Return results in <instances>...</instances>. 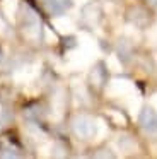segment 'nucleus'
Listing matches in <instances>:
<instances>
[{
    "label": "nucleus",
    "mask_w": 157,
    "mask_h": 159,
    "mask_svg": "<svg viewBox=\"0 0 157 159\" xmlns=\"http://www.w3.org/2000/svg\"><path fill=\"white\" fill-rule=\"evenodd\" d=\"M149 2H150V4L154 5V7H157V0H149Z\"/></svg>",
    "instance_id": "9"
},
{
    "label": "nucleus",
    "mask_w": 157,
    "mask_h": 159,
    "mask_svg": "<svg viewBox=\"0 0 157 159\" xmlns=\"http://www.w3.org/2000/svg\"><path fill=\"white\" fill-rule=\"evenodd\" d=\"M10 34H12V29L9 28V24H7V21L3 19V16L0 14V36H3V38H9Z\"/></svg>",
    "instance_id": "7"
},
{
    "label": "nucleus",
    "mask_w": 157,
    "mask_h": 159,
    "mask_svg": "<svg viewBox=\"0 0 157 159\" xmlns=\"http://www.w3.org/2000/svg\"><path fill=\"white\" fill-rule=\"evenodd\" d=\"M72 130L80 139H92L97 134V123L87 115H78L72 120Z\"/></svg>",
    "instance_id": "2"
},
{
    "label": "nucleus",
    "mask_w": 157,
    "mask_h": 159,
    "mask_svg": "<svg viewBox=\"0 0 157 159\" xmlns=\"http://www.w3.org/2000/svg\"><path fill=\"white\" fill-rule=\"evenodd\" d=\"M2 58H3V55H2V48H0V62H2Z\"/></svg>",
    "instance_id": "10"
},
{
    "label": "nucleus",
    "mask_w": 157,
    "mask_h": 159,
    "mask_svg": "<svg viewBox=\"0 0 157 159\" xmlns=\"http://www.w3.org/2000/svg\"><path fill=\"white\" fill-rule=\"evenodd\" d=\"M22 31L27 38L31 39H38L41 34V22L38 14L29 7V5H24L22 7Z\"/></svg>",
    "instance_id": "1"
},
{
    "label": "nucleus",
    "mask_w": 157,
    "mask_h": 159,
    "mask_svg": "<svg viewBox=\"0 0 157 159\" xmlns=\"http://www.w3.org/2000/svg\"><path fill=\"white\" fill-rule=\"evenodd\" d=\"M44 2H46L48 12L53 16H63L68 11V7H70L68 0H44Z\"/></svg>",
    "instance_id": "4"
},
{
    "label": "nucleus",
    "mask_w": 157,
    "mask_h": 159,
    "mask_svg": "<svg viewBox=\"0 0 157 159\" xmlns=\"http://www.w3.org/2000/svg\"><path fill=\"white\" fill-rule=\"evenodd\" d=\"M130 55H132V45H130L126 39H121V41L118 43V57H119V60L126 62V60H130Z\"/></svg>",
    "instance_id": "6"
},
{
    "label": "nucleus",
    "mask_w": 157,
    "mask_h": 159,
    "mask_svg": "<svg viewBox=\"0 0 157 159\" xmlns=\"http://www.w3.org/2000/svg\"><path fill=\"white\" fill-rule=\"evenodd\" d=\"M9 151H12V149H9ZM0 156H2V157H17L19 154H17V152H2Z\"/></svg>",
    "instance_id": "8"
},
{
    "label": "nucleus",
    "mask_w": 157,
    "mask_h": 159,
    "mask_svg": "<svg viewBox=\"0 0 157 159\" xmlns=\"http://www.w3.org/2000/svg\"><path fill=\"white\" fill-rule=\"evenodd\" d=\"M138 125L145 134L157 135V111L150 106H143L138 115Z\"/></svg>",
    "instance_id": "3"
},
{
    "label": "nucleus",
    "mask_w": 157,
    "mask_h": 159,
    "mask_svg": "<svg viewBox=\"0 0 157 159\" xmlns=\"http://www.w3.org/2000/svg\"><path fill=\"white\" fill-rule=\"evenodd\" d=\"M91 82L94 84L96 87H101L102 84L106 82V69L104 65H96L91 72Z\"/></svg>",
    "instance_id": "5"
}]
</instances>
